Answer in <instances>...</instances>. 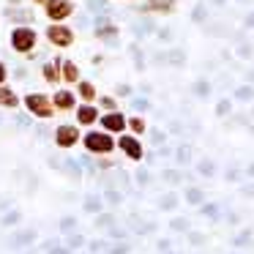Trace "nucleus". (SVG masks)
Wrapping results in <instances>:
<instances>
[{"instance_id": "nucleus-21", "label": "nucleus", "mask_w": 254, "mask_h": 254, "mask_svg": "<svg viewBox=\"0 0 254 254\" xmlns=\"http://www.w3.org/2000/svg\"><path fill=\"white\" fill-rule=\"evenodd\" d=\"M161 208H175V197H172V194H170V197H164V199H161Z\"/></svg>"}, {"instance_id": "nucleus-22", "label": "nucleus", "mask_w": 254, "mask_h": 254, "mask_svg": "<svg viewBox=\"0 0 254 254\" xmlns=\"http://www.w3.org/2000/svg\"><path fill=\"white\" fill-rule=\"evenodd\" d=\"M3 82H6V66L0 63V88H3Z\"/></svg>"}, {"instance_id": "nucleus-6", "label": "nucleus", "mask_w": 254, "mask_h": 254, "mask_svg": "<svg viewBox=\"0 0 254 254\" xmlns=\"http://www.w3.org/2000/svg\"><path fill=\"white\" fill-rule=\"evenodd\" d=\"M71 14H74V6L68 0H47V17L52 22H61V19L71 17Z\"/></svg>"}, {"instance_id": "nucleus-2", "label": "nucleus", "mask_w": 254, "mask_h": 254, "mask_svg": "<svg viewBox=\"0 0 254 254\" xmlns=\"http://www.w3.org/2000/svg\"><path fill=\"white\" fill-rule=\"evenodd\" d=\"M25 107H28L33 115H39V118H50L52 110H55V104H52L44 93H28L25 96Z\"/></svg>"}, {"instance_id": "nucleus-17", "label": "nucleus", "mask_w": 254, "mask_h": 254, "mask_svg": "<svg viewBox=\"0 0 254 254\" xmlns=\"http://www.w3.org/2000/svg\"><path fill=\"white\" fill-rule=\"evenodd\" d=\"M101 107H104L107 112H118L115 107H118V101L112 99V96H104V99H101Z\"/></svg>"}, {"instance_id": "nucleus-14", "label": "nucleus", "mask_w": 254, "mask_h": 254, "mask_svg": "<svg viewBox=\"0 0 254 254\" xmlns=\"http://www.w3.org/2000/svg\"><path fill=\"white\" fill-rule=\"evenodd\" d=\"M19 99L11 88H0V107H17Z\"/></svg>"}, {"instance_id": "nucleus-8", "label": "nucleus", "mask_w": 254, "mask_h": 254, "mask_svg": "<svg viewBox=\"0 0 254 254\" xmlns=\"http://www.w3.org/2000/svg\"><path fill=\"white\" fill-rule=\"evenodd\" d=\"M79 139V128L71 126V123H63V126H58L55 131V142L61 145V148H71V145H77Z\"/></svg>"}, {"instance_id": "nucleus-15", "label": "nucleus", "mask_w": 254, "mask_h": 254, "mask_svg": "<svg viewBox=\"0 0 254 254\" xmlns=\"http://www.w3.org/2000/svg\"><path fill=\"white\" fill-rule=\"evenodd\" d=\"M128 128H131L134 134H145V128H148V123H145L139 115H134V118H128Z\"/></svg>"}, {"instance_id": "nucleus-9", "label": "nucleus", "mask_w": 254, "mask_h": 254, "mask_svg": "<svg viewBox=\"0 0 254 254\" xmlns=\"http://www.w3.org/2000/svg\"><path fill=\"white\" fill-rule=\"evenodd\" d=\"M178 6V0H148L145 3V8L148 11H156V14H172Z\"/></svg>"}, {"instance_id": "nucleus-5", "label": "nucleus", "mask_w": 254, "mask_h": 254, "mask_svg": "<svg viewBox=\"0 0 254 254\" xmlns=\"http://www.w3.org/2000/svg\"><path fill=\"white\" fill-rule=\"evenodd\" d=\"M126 126H128V118L123 112H107V115H101V128L107 134H123Z\"/></svg>"}, {"instance_id": "nucleus-19", "label": "nucleus", "mask_w": 254, "mask_h": 254, "mask_svg": "<svg viewBox=\"0 0 254 254\" xmlns=\"http://www.w3.org/2000/svg\"><path fill=\"white\" fill-rule=\"evenodd\" d=\"M118 33V28H112V25H110V28H99V36H104V39H110V36H115Z\"/></svg>"}, {"instance_id": "nucleus-16", "label": "nucleus", "mask_w": 254, "mask_h": 254, "mask_svg": "<svg viewBox=\"0 0 254 254\" xmlns=\"http://www.w3.org/2000/svg\"><path fill=\"white\" fill-rule=\"evenodd\" d=\"M79 96H82L85 101H93L96 99V88L90 82H79Z\"/></svg>"}, {"instance_id": "nucleus-10", "label": "nucleus", "mask_w": 254, "mask_h": 254, "mask_svg": "<svg viewBox=\"0 0 254 254\" xmlns=\"http://www.w3.org/2000/svg\"><path fill=\"white\" fill-rule=\"evenodd\" d=\"M77 121L82 123V126H90V123H96V121H99V110H96L93 104L79 107V110H77Z\"/></svg>"}, {"instance_id": "nucleus-3", "label": "nucleus", "mask_w": 254, "mask_h": 254, "mask_svg": "<svg viewBox=\"0 0 254 254\" xmlns=\"http://www.w3.org/2000/svg\"><path fill=\"white\" fill-rule=\"evenodd\" d=\"M11 47L17 52H30L36 47V30L33 28H17L11 33Z\"/></svg>"}, {"instance_id": "nucleus-23", "label": "nucleus", "mask_w": 254, "mask_h": 254, "mask_svg": "<svg viewBox=\"0 0 254 254\" xmlns=\"http://www.w3.org/2000/svg\"><path fill=\"white\" fill-rule=\"evenodd\" d=\"M36 3H47V0H36Z\"/></svg>"}, {"instance_id": "nucleus-18", "label": "nucleus", "mask_w": 254, "mask_h": 254, "mask_svg": "<svg viewBox=\"0 0 254 254\" xmlns=\"http://www.w3.org/2000/svg\"><path fill=\"white\" fill-rule=\"evenodd\" d=\"M186 199L189 202H202V191H199V189H191V191H186Z\"/></svg>"}, {"instance_id": "nucleus-11", "label": "nucleus", "mask_w": 254, "mask_h": 254, "mask_svg": "<svg viewBox=\"0 0 254 254\" xmlns=\"http://www.w3.org/2000/svg\"><path fill=\"white\" fill-rule=\"evenodd\" d=\"M61 66H63V63H61V61H55V63H47V66L41 68V74H44L47 82H58V79H63Z\"/></svg>"}, {"instance_id": "nucleus-12", "label": "nucleus", "mask_w": 254, "mask_h": 254, "mask_svg": "<svg viewBox=\"0 0 254 254\" xmlns=\"http://www.w3.org/2000/svg\"><path fill=\"white\" fill-rule=\"evenodd\" d=\"M52 104H55L58 110H71V107H74V96L68 93V90H58L55 99H52Z\"/></svg>"}, {"instance_id": "nucleus-13", "label": "nucleus", "mask_w": 254, "mask_h": 254, "mask_svg": "<svg viewBox=\"0 0 254 254\" xmlns=\"http://www.w3.org/2000/svg\"><path fill=\"white\" fill-rule=\"evenodd\" d=\"M61 68H63V79H66V82H79V68H77V63L66 61Z\"/></svg>"}, {"instance_id": "nucleus-4", "label": "nucleus", "mask_w": 254, "mask_h": 254, "mask_svg": "<svg viewBox=\"0 0 254 254\" xmlns=\"http://www.w3.org/2000/svg\"><path fill=\"white\" fill-rule=\"evenodd\" d=\"M118 148H121L131 161H139V159L145 156V145L139 142L134 134H121V139H118Z\"/></svg>"}, {"instance_id": "nucleus-20", "label": "nucleus", "mask_w": 254, "mask_h": 254, "mask_svg": "<svg viewBox=\"0 0 254 254\" xmlns=\"http://www.w3.org/2000/svg\"><path fill=\"white\" fill-rule=\"evenodd\" d=\"M199 172H202V175H210V172H213V164H210V161H202V164H199Z\"/></svg>"}, {"instance_id": "nucleus-1", "label": "nucleus", "mask_w": 254, "mask_h": 254, "mask_svg": "<svg viewBox=\"0 0 254 254\" xmlns=\"http://www.w3.org/2000/svg\"><path fill=\"white\" fill-rule=\"evenodd\" d=\"M115 139L110 137L107 131H90V134H85V148L90 150V153H112V148H115Z\"/></svg>"}, {"instance_id": "nucleus-7", "label": "nucleus", "mask_w": 254, "mask_h": 254, "mask_svg": "<svg viewBox=\"0 0 254 254\" xmlns=\"http://www.w3.org/2000/svg\"><path fill=\"white\" fill-rule=\"evenodd\" d=\"M47 39H50L55 47H71L74 44V33L66 28V25H50Z\"/></svg>"}]
</instances>
